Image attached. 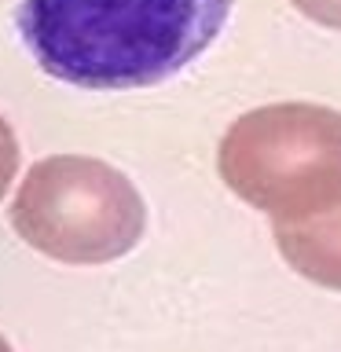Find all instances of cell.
Masks as SVG:
<instances>
[{"mask_svg":"<svg viewBox=\"0 0 341 352\" xmlns=\"http://www.w3.org/2000/svg\"><path fill=\"white\" fill-rule=\"evenodd\" d=\"M19 140H15V132H11V125L4 118H0V198L8 195V187L15 184V176H19Z\"/></svg>","mask_w":341,"mask_h":352,"instance_id":"cell-5","label":"cell"},{"mask_svg":"<svg viewBox=\"0 0 341 352\" xmlns=\"http://www.w3.org/2000/svg\"><path fill=\"white\" fill-rule=\"evenodd\" d=\"M305 19L319 22L327 30H341V0H290Z\"/></svg>","mask_w":341,"mask_h":352,"instance_id":"cell-6","label":"cell"},{"mask_svg":"<svg viewBox=\"0 0 341 352\" xmlns=\"http://www.w3.org/2000/svg\"><path fill=\"white\" fill-rule=\"evenodd\" d=\"M11 228L59 264H107L136 250L147 231V206L114 165L88 154H52L22 176Z\"/></svg>","mask_w":341,"mask_h":352,"instance_id":"cell-3","label":"cell"},{"mask_svg":"<svg viewBox=\"0 0 341 352\" xmlns=\"http://www.w3.org/2000/svg\"><path fill=\"white\" fill-rule=\"evenodd\" d=\"M217 173L272 224L323 213L341 202V110L319 103L250 110L220 140Z\"/></svg>","mask_w":341,"mask_h":352,"instance_id":"cell-2","label":"cell"},{"mask_svg":"<svg viewBox=\"0 0 341 352\" xmlns=\"http://www.w3.org/2000/svg\"><path fill=\"white\" fill-rule=\"evenodd\" d=\"M283 261L301 279L341 294V202L305 220L272 224Z\"/></svg>","mask_w":341,"mask_h":352,"instance_id":"cell-4","label":"cell"},{"mask_svg":"<svg viewBox=\"0 0 341 352\" xmlns=\"http://www.w3.org/2000/svg\"><path fill=\"white\" fill-rule=\"evenodd\" d=\"M235 0H22L19 33L55 81L129 92L187 70L220 37Z\"/></svg>","mask_w":341,"mask_h":352,"instance_id":"cell-1","label":"cell"},{"mask_svg":"<svg viewBox=\"0 0 341 352\" xmlns=\"http://www.w3.org/2000/svg\"><path fill=\"white\" fill-rule=\"evenodd\" d=\"M0 352H11V345H8V338L0 334Z\"/></svg>","mask_w":341,"mask_h":352,"instance_id":"cell-7","label":"cell"}]
</instances>
